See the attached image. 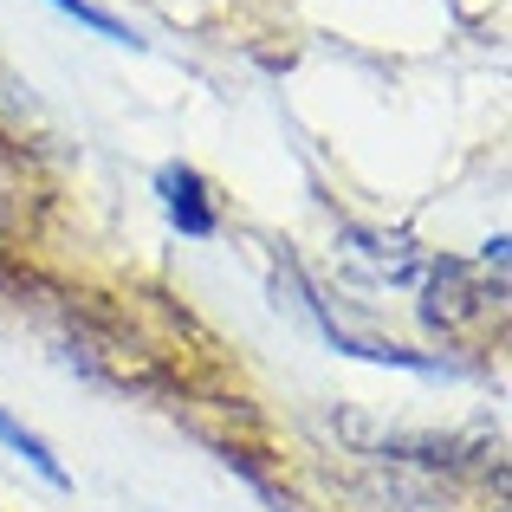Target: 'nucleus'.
I'll return each instance as SVG.
<instances>
[{
	"instance_id": "f03ea898",
	"label": "nucleus",
	"mask_w": 512,
	"mask_h": 512,
	"mask_svg": "<svg viewBox=\"0 0 512 512\" xmlns=\"http://www.w3.org/2000/svg\"><path fill=\"white\" fill-rule=\"evenodd\" d=\"M0 441H7V448L20 454L26 467H33V474L46 480V487L72 493V474H65V461H59V454H52V448H46V441H39V435H33V428H20V422H13V415H0Z\"/></svg>"
},
{
	"instance_id": "7ed1b4c3",
	"label": "nucleus",
	"mask_w": 512,
	"mask_h": 512,
	"mask_svg": "<svg viewBox=\"0 0 512 512\" xmlns=\"http://www.w3.org/2000/svg\"><path fill=\"white\" fill-rule=\"evenodd\" d=\"M46 7H59L65 20H78V26H91L98 39H111V46H143L137 33H130L117 13H104V7H91V0H46Z\"/></svg>"
},
{
	"instance_id": "f257e3e1",
	"label": "nucleus",
	"mask_w": 512,
	"mask_h": 512,
	"mask_svg": "<svg viewBox=\"0 0 512 512\" xmlns=\"http://www.w3.org/2000/svg\"><path fill=\"white\" fill-rule=\"evenodd\" d=\"M156 188H163V208H169V221L182 227L188 240H208L214 227V201H208V188H201V175L188 169V163H169L163 175H156Z\"/></svg>"
}]
</instances>
